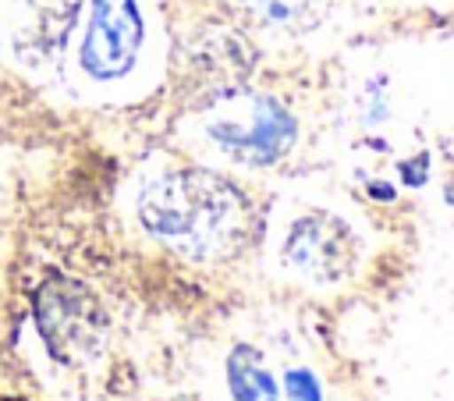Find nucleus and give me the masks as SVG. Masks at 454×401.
<instances>
[{
    "label": "nucleus",
    "mask_w": 454,
    "mask_h": 401,
    "mask_svg": "<svg viewBox=\"0 0 454 401\" xmlns=\"http://www.w3.org/2000/svg\"><path fill=\"white\" fill-rule=\"evenodd\" d=\"M447 195H450V202H454V185H450V192H447Z\"/></svg>",
    "instance_id": "nucleus-11"
},
{
    "label": "nucleus",
    "mask_w": 454,
    "mask_h": 401,
    "mask_svg": "<svg viewBox=\"0 0 454 401\" xmlns=\"http://www.w3.org/2000/svg\"><path fill=\"white\" fill-rule=\"evenodd\" d=\"M227 387L234 401H280L277 380L270 376L262 355L248 344H234L227 355Z\"/></svg>",
    "instance_id": "nucleus-7"
},
{
    "label": "nucleus",
    "mask_w": 454,
    "mask_h": 401,
    "mask_svg": "<svg viewBox=\"0 0 454 401\" xmlns=\"http://www.w3.org/2000/svg\"><path fill=\"white\" fill-rule=\"evenodd\" d=\"M25 4V43L39 53H57L78 18L82 0H21Z\"/></svg>",
    "instance_id": "nucleus-6"
},
{
    "label": "nucleus",
    "mask_w": 454,
    "mask_h": 401,
    "mask_svg": "<svg viewBox=\"0 0 454 401\" xmlns=\"http://www.w3.org/2000/svg\"><path fill=\"white\" fill-rule=\"evenodd\" d=\"M0 401H28V397H0Z\"/></svg>",
    "instance_id": "nucleus-10"
},
{
    "label": "nucleus",
    "mask_w": 454,
    "mask_h": 401,
    "mask_svg": "<svg viewBox=\"0 0 454 401\" xmlns=\"http://www.w3.org/2000/svg\"><path fill=\"white\" fill-rule=\"evenodd\" d=\"M145 21L138 0H89V21L78 46V64L96 82L124 78L142 50Z\"/></svg>",
    "instance_id": "nucleus-4"
},
{
    "label": "nucleus",
    "mask_w": 454,
    "mask_h": 401,
    "mask_svg": "<svg viewBox=\"0 0 454 401\" xmlns=\"http://www.w3.org/2000/svg\"><path fill=\"white\" fill-rule=\"evenodd\" d=\"M35 330L60 366H85L92 362L110 334V316L99 295L67 273H46L32 295Z\"/></svg>",
    "instance_id": "nucleus-2"
},
{
    "label": "nucleus",
    "mask_w": 454,
    "mask_h": 401,
    "mask_svg": "<svg viewBox=\"0 0 454 401\" xmlns=\"http://www.w3.org/2000/svg\"><path fill=\"white\" fill-rule=\"evenodd\" d=\"M241 192L206 167L167 170L138 195L142 227L192 259L227 256L245 234Z\"/></svg>",
    "instance_id": "nucleus-1"
},
{
    "label": "nucleus",
    "mask_w": 454,
    "mask_h": 401,
    "mask_svg": "<svg viewBox=\"0 0 454 401\" xmlns=\"http://www.w3.org/2000/svg\"><path fill=\"white\" fill-rule=\"evenodd\" d=\"M284 390H287V401H323L319 380L312 376V369H287Z\"/></svg>",
    "instance_id": "nucleus-9"
},
{
    "label": "nucleus",
    "mask_w": 454,
    "mask_h": 401,
    "mask_svg": "<svg viewBox=\"0 0 454 401\" xmlns=\"http://www.w3.org/2000/svg\"><path fill=\"white\" fill-rule=\"evenodd\" d=\"M284 266L312 284H333L351 273L355 263V238L348 224H340L330 213H309L298 216L284 238L280 252Z\"/></svg>",
    "instance_id": "nucleus-5"
},
{
    "label": "nucleus",
    "mask_w": 454,
    "mask_h": 401,
    "mask_svg": "<svg viewBox=\"0 0 454 401\" xmlns=\"http://www.w3.org/2000/svg\"><path fill=\"white\" fill-rule=\"evenodd\" d=\"M206 138L241 167H270L294 142V117L270 96H227L206 121Z\"/></svg>",
    "instance_id": "nucleus-3"
},
{
    "label": "nucleus",
    "mask_w": 454,
    "mask_h": 401,
    "mask_svg": "<svg viewBox=\"0 0 454 401\" xmlns=\"http://www.w3.org/2000/svg\"><path fill=\"white\" fill-rule=\"evenodd\" d=\"M248 21L277 32H301L316 21L323 0H231Z\"/></svg>",
    "instance_id": "nucleus-8"
}]
</instances>
